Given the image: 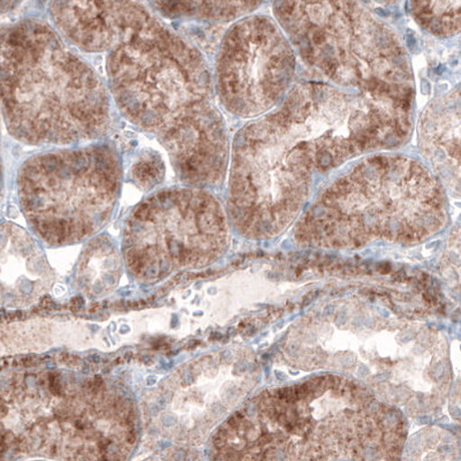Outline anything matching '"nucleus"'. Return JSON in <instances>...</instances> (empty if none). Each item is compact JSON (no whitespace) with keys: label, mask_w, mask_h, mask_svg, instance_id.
<instances>
[{"label":"nucleus","mask_w":461,"mask_h":461,"mask_svg":"<svg viewBox=\"0 0 461 461\" xmlns=\"http://www.w3.org/2000/svg\"><path fill=\"white\" fill-rule=\"evenodd\" d=\"M53 27L86 53H106L115 110L162 144L185 186L223 184L229 140L203 56L139 3H51Z\"/></svg>","instance_id":"nucleus-1"},{"label":"nucleus","mask_w":461,"mask_h":461,"mask_svg":"<svg viewBox=\"0 0 461 461\" xmlns=\"http://www.w3.org/2000/svg\"><path fill=\"white\" fill-rule=\"evenodd\" d=\"M406 434L397 409L321 375L247 402L212 435L208 461H401Z\"/></svg>","instance_id":"nucleus-2"},{"label":"nucleus","mask_w":461,"mask_h":461,"mask_svg":"<svg viewBox=\"0 0 461 461\" xmlns=\"http://www.w3.org/2000/svg\"><path fill=\"white\" fill-rule=\"evenodd\" d=\"M0 102L8 130L31 146H85L117 126L108 85L39 18L0 32Z\"/></svg>","instance_id":"nucleus-3"},{"label":"nucleus","mask_w":461,"mask_h":461,"mask_svg":"<svg viewBox=\"0 0 461 461\" xmlns=\"http://www.w3.org/2000/svg\"><path fill=\"white\" fill-rule=\"evenodd\" d=\"M10 389L32 402V418L0 436V461H130L137 450L138 409L117 383L42 370Z\"/></svg>","instance_id":"nucleus-4"},{"label":"nucleus","mask_w":461,"mask_h":461,"mask_svg":"<svg viewBox=\"0 0 461 461\" xmlns=\"http://www.w3.org/2000/svg\"><path fill=\"white\" fill-rule=\"evenodd\" d=\"M378 158L359 164L322 193L303 220L312 241L331 247L378 238L415 241L442 228L446 199L438 179L414 160Z\"/></svg>","instance_id":"nucleus-5"},{"label":"nucleus","mask_w":461,"mask_h":461,"mask_svg":"<svg viewBox=\"0 0 461 461\" xmlns=\"http://www.w3.org/2000/svg\"><path fill=\"white\" fill-rule=\"evenodd\" d=\"M122 178L121 152L108 140L53 148L32 156L20 168V204L43 244H79L108 225Z\"/></svg>","instance_id":"nucleus-6"},{"label":"nucleus","mask_w":461,"mask_h":461,"mask_svg":"<svg viewBox=\"0 0 461 461\" xmlns=\"http://www.w3.org/2000/svg\"><path fill=\"white\" fill-rule=\"evenodd\" d=\"M229 241V218L212 193L167 187L149 193L131 209L121 253L131 277L150 284L215 262Z\"/></svg>","instance_id":"nucleus-7"},{"label":"nucleus","mask_w":461,"mask_h":461,"mask_svg":"<svg viewBox=\"0 0 461 461\" xmlns=\"http://www.w3.org/2000/svg\"><path fill=\"white\" fill-rule=\"evenodd\" d=\"M295 71L294 51L267 16L234 23L221 41L216 63V92L230 113L252 118L274 108Z\"/></svg>","instance_id":"nucleus-8"},{"label":"nucleus","mask_w":461,"mask_h":461,"mask_svg":"<svg viewBox=\"0 0 461 461\" xmlns=\"http://www.w3.org/2000/svg\"><path fill=\"white\" fill-rule=\"evenodd\" d=\"M122 253L106 234L89 239L80 254L77 281L84 290L104 291L118 284L122 270Z\"/></svg>","instance_id":"nucleus-9"},{"label":"nucleus","mask_w":461,"mask_h":461,"mask_svg":"<svg viewBox=\"0 0 461 461\" xmlns=\"http://www.w3.org/2000/svg\"><path fill=\"white\" fill-rule=\"evenodd\" d=\"M156 14L167 18H194L226 22L238 18L249 12L253 4L245 3H195V2H158L151 3Z\"/></svg>","instance_id":"nucleus-10"},{"label":"nucleus","mask_w":461,"mask_h":461,"mask_svg":"<svg viewBox=\"0 0 461 461\" xmlns=\"http://www.w3.org/2000/svg\"><path fill=\"white\" fill-rule=\"evenodd\" d=\"M460 2L413 3L414 15L432 34L448 37L460 28Z\"/></svg>","instance_id":"nucleus-11"},{"label":"nucleus","mask_w":461,"mask_h":461,"mask_svg":"<svg viewBox=\"0 0 461 461\" xmlns=\"http://www.w3.org/2000/svg\"><path fill=\"white\" fill-rule=\"evenodd\" d=\"M401 461H459V448L450 435H429L403 447Z\"/></svg>","instance_id":"nucleus-12"},{"label":"nucleus","mask_w":461,"mask_h":461,"mask_svg":"<svg viewBox=\"0 0 461 461\" xmlns=\"http://www.w3.org/2000/svg\"><path fill=\"white\" fill-rule=\"evenodd\" d=\"M164 176L166 163L158 151L149 148L139 152L129 170L131 183L146 193L158 191L163 184Z\"/></svg>","instance_id":"nucleus-13"},{"label":"nucleus","mask_w":461,"mask_h":461,"mask_svg":"<svg viewBox=\"0 0 461 461\" xmlns=\"http://www.w3.org/2000/svg\"><path fill=\"white\" fill-rule=\"evenodd\" d=\"M138 461H203L199 452L189 447L176 446L156 452Z\"/></svg>","instance_id":"nucleus-14"}]
</instances>
